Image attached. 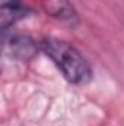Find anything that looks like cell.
Masks as SVG:
<instances>
[{
    "instance_id": "obj_1",
    "label": "cell",
    "mask_w": 124,
    "mask_h": 126,
    "mask_svg": "<svg viewBox=\"0 0 124 126\" xmlns=\"http://www.w3.org/2000/svg\"><path fill=\"white\" fill-rule=\"evenodd\" d=\"M41 48L69 82L74 85H85L92 79V69L88 60L77 48L64 40L48 37L42 41Z\"/></svg>"
},
{
    "instance_id": "obj_2",
    "label": "cell",
    "mask_w": 124,
    "mask_h": 126,
    "mask_svg": "<svg viewBox=\"0 0 124 126\" xmlns=\"http://www.w3.org/2000/svg\"><path fill=\"white\" fill-rule=\"evenodd\" d=\"M4 48L9 54L19 60H29L37 54V44L28 35L12 34L4 35Z\"/></svg>"
},
{
    "instance_id": "obj_3",
    "label": "cell",
    "mask_w": 124,
    "mask_h": 126,
    "mask_svg": "<svg viewBox=\"0 0 124 126\" xmlns=\"http://www.w3.org/2000/svg\"><path fill=\"white\" fill-rule=\"evenodd\" d=\"M28 7L21 0H1V30L7 31L19 19L28 15Z\"/></svg>"
},
{
    "instance_id": "obj_4",
    "label": "cell",
    "mask_w": 124,
    "mask_h": 126,
    "mask_svg": "<svg viewBox=\"0 0 124 126\" xmlns=\"http://www.w3.org/2000/svg\"><path fill=\"white\" fill-rule=\"evenodd\" d=\"M44 7L53 18L63 21H70L74 18V12L67 0H45Z\"/></svg>"
}]
</instances>
